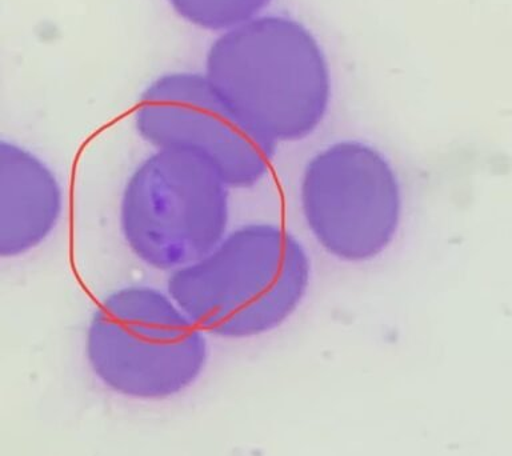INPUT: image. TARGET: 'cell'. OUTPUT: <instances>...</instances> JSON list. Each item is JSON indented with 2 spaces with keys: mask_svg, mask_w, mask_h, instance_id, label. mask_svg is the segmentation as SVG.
Masks as SVG:
<instances>
[{
  "mask_svg": "<svg viewBox=\"0 0 512 456\" xmlns=\"http://www.w3.org/2000/svg\"><path fill=\"white\" fill-rule=\"evenodd\" d=\"M206 78L244 124L276 146L314 134L330 107L326 56L286 16H256L224 32L208 50Z\"/></svg>",
  "mask_w": 512,
  "mask_h": 456,
  "instance_id": "obj_1",
  "label": "cell"
},
{
  "mask_svg": "<svg viewBox=\"0 0 512 456\" xmlns=\"http://www.w3.org/2000/svg\"><path fill=\"white\" fill-rule=\"evenodd\" d=\"M307 248L276 223L227 232L202 258L168 275L167 288L196 326L222 339H250L283 326L310 288Z\"/></svg>",
  "mask_w": 512,
  "mask_h": 456,
  "instance_id": "obj_2",
  "label": "cell"
},
{
  "mask_svg": "<svg viewBox=\"0 0 512 456\" xmlns=\"http://www.w3.org/2000/svg\"><path fill=\"white\" fill-rule=\"evenodd\" d=\"M86 354L96 378L111 390L164 399L199 379L208 343L170 292L131 284L104 296L92 312Z\"/></svg>",
  "mask_w": 512,
  "mask_h": 456,
  "instance_id": "obj_3",
  "label": "cell"
},
{
  "mask_svg": "<svg viewBox=\"0 0 512 456\" xmlns=\"http://www.w3.org/2000/svg\"><path fill=\"white\" fill-rule=\"evenodd\" d=\"M230 191L206 159L154 150L131 172L119 203L124 243L152 270L196 262L230 231Z\"/></svg>",
  "mask_w": 512,
  "mask_h": 456,
  "instance_id": "obj_4",
  "label": "cell"
},
{
  "mask_svg": "<svg viewBox=\"0 0 512 456\" xmlns=\"http://www.w3.org/2000/svg\"><path fill=\"white\" fill-rule=\"evenodd\" d=\"M312 238L340 262H370L394 242L403 194L390 160L371 144L339 140L315 152L299 184Z\"/></svg>",
  "mask_w": 512,
  "mask_h": 456,
  "instance_id": "obj_5",
  "label": "cell"
},
{
  "mask_svg": "<svg viewBox=\"0 0 512 456\" xmlns=\"http://www.w3.org/2000/svg\"><path fill=\"white\" fill-rule=\"evenodd\" d=\"M134 124L154 150L186 151L206 159L231 190L258 186L270 174L278 150L228 108L206 75L190 72L152 82L136 104Z\"/></svg>",
  "mask_w": 512,
  "mask_h": 456,
  "instance_id": "obj_6",
  "label": "cell"
},
{
  "mask_svg": "<svg viewBox=\"0 0 512 456\" xmlns=\"http://www.w3.org/2000/svg\"><path fill=\"white\" fill-rule=\"evenodd\" d=\"M64 211L62 182L35 152L0 142V255L19 258L42 246Z\"/></svg>",
  "mask_w": 512,
  "mask_h": 456,
  "instance_id": "obj_7",
  "label": "cell"
},
{
  "mask_svg": "<svg viewBox=\"0 0 512 456\" xmlns=\"http://www.w3.org/2000/svg\"><path fill=\"white\" fill-rule=\"evenodd\" d=\"M271 0H168L176 14L199 28L228 31L256 18Z\"/></svg>",
  "mask_w": 512,
  "mask_h": 456,
  "instance_id": "obj_8",
  "label": "cell"
}]
</instances>
